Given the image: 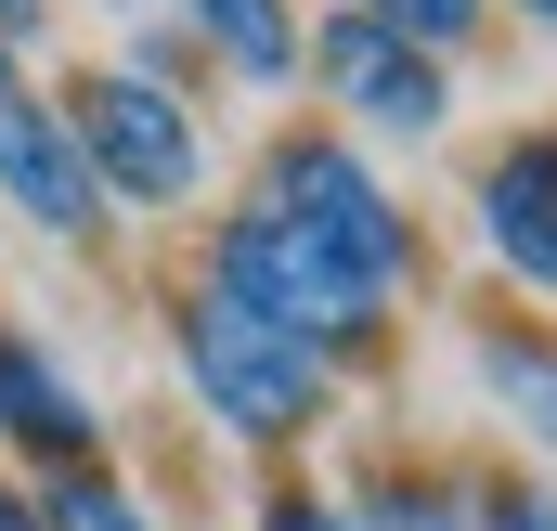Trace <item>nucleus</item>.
I'll list each match as a JSON object with an SVG mask.
<instances>
[{
  "label": "nucleus",
  "instance_id": "8",
  "mask_svg": "<svg viewBox=\"0 0 557 531\" xmlns=\"http://www.w3.org/2000/svg\"><path fill=\"white\" fill-rule=\"evenodd\" d=\"M0 454H26L39 480L52 467H104V402L78 390L26 324H0Z\"/></svg>",
  "mask_w": 557,
  "mask_h": 531
},
{
  "label": "nucleus",
  "instance_id": "3",
  "mask_svg": "<svg viewBox=\"0 0 557 531\" xmlns=\"http://www.w3.org/2000/svg\"><path fill=\"white\" fill-rule=\"evenodd\" d=\"M247 208L285 221L298 247H324L337 272H363L376 298L416 311V285H428V221L389 195V169H376L350 131H273V143H260V169H247Z\"/></svg>",
  "mask_w": 557,
  "mask_h": 531
},
{
  "label": "nucleus",
  "instance_id": "4",
  "mask_svg": "<svg viewBox=\"0 0 557 531\" xmlns=\"http://www.w3.org/2000/svg\"><path fill=\"white\" fill-rule=\"evenodd\" d=\"M52 118H65L91 195H104L117 221H195V208H208V118H195L182 91H156L131 65H65V78H52Z\"/></svg>",
  "mask_w": 557,
  "mask_h": 531
},
{
  "label": "nucleus",
  "instance_id": "17",
  "mask_svg": "<svg viewBox=\"0 0 557 531\" xmlns=\"http://www.w3.org/2000/svg\"><path fill=\"white\" fill-rule=\"evenodd\" d=\"M0 531H52V519H39V493H26V480H0Z\"/></svg>",
  "mask_w": 557,
  "mask_h": 531
},
{
  "label": "nucleus",
  "instance_id": "1",
  "mask_svg": "<svg viewBox=\"0 0 557 531\" xmlns=\"http://www.w3.org/2000/svg\"><path fill=\"white\" fill-rule=\"evenodd\" d=\"M195 272H208L247 324H273L285 350H311L324 376H363V363H389V337H403V298H376L363 272H337L324 247H298V234L260 221L247 195H234V208H208Z\"/></svg>",
  "mask_w": 557,
  "mask_h": 531
},
{
  "label": "nucleus",
  "instance_id": "5",
  "mask_svg": "<svg viewBox=\"0 0 557 531\" xmlns=\"http://www.w3.org/2000/svg\"><path fill=\"white\" fill-rule=\"evenodd\" d=\"M298 78L337 104L350 143H441V131H454V65L416 52V39H389V26H363V13H337V0L311 13Z\"/></svg>",
  "mask_w": 557,
  "mask_h": 531
},
{
  "label": "nucleus",
  "instance_id": "7",
  "mask_svg": "<svg viewBox=\"0 0 557 531\" xmlns=\"http://www.w3.org/2000/svg\"><path fill=\"white\" fill-rule=\"evenodd\" d=\"M0 208L26 221V234H52V247H104V195H91V169H78V143L52 118V91H0Z\"/></svg>",
  "mask_w": 557,
  "mask_h": 531
},
{
  "label": "nucleus",
  "instance_id": "16",
  "mask_svg": "<svg viewBox=\"0 0 557 531\" xmlns=\"http://www.w3.org/2000/svg\"><path fill=\"white\" fill-rule=\"evenodd\" d=\"M39 26H52V0H0V52H39Z\"/></svg>",
  "mask_w": 557,
  "mask_h": 531
},
{
  "label": "nucleus",
  "instance_id": "2",
  "mask_svg": "<svg viewBox=\"0 0 557 531\" xmlns=\"http://www.w3.org/2000/svg\"><path fill=\"white\" fill-rule=\"evenodd\" d=\"M169 363H182V390H195V415H208L221 441H247V454H273V467L337 428V376H324L311 350H285L273 324H247L208 272L169 285Z\"/></svg>",
  "mask_w": 557,
  "mask_h": 531
},
{
  "label": "nucleus",
  "instance_id": "9",
  "mask_svg": "<svg viewBox=\"0 0 557 531\" xmlns=\"http://www.w3.org/2000/svg\"><path fill=\"white\" fill-rule=\"evenodd\" d=\"M467 376H480V402L506 415V441L557 467V324L545 311H506V298L467 311Z\"/></svg>",
  "mask_w": 557,
  "mask_h": 531
},
{
  "label": "nucleus",
  "instance_id": "10",
  "mask_svg": "<svg viewBox=\"0 0 557 531\" xmlns=\"http://www.w3.org/2000/svg\"><path fill=\"white\" fill-rule=\"evenodd\" d=\"M169 26L195 39L208 78H234V91H298V39H311L298 0H169Z\"/></svg>",
  "mask_w": 557,
  "mask_h": 531
},
{
  "label": "nucleus",
  "instance_id": "6",
  "mask_svg": "<svg viewBox=\"0 0 557 531\" xmlns=\"http://www.w3.org/2000/svg\"><path fill=\"white\" fill-rule=\"evenodd\" d=\"M467 234H480L493 285L557 298V118L545 131H506L480 169H467Z\"/></svg>",
  "mask_w": 557,
  "mask_h": 531
},
{
  "label": "nucleus",
  "instance_id": "20",
  "mask_svg": "<svg viewBox=\"0 0 557 531\" xmlns=\"http://www.w3.org/2000/svg\"><path fill=\"white\" fill-rule=\"evenodd\" d=\"M117 13H143V0H117Z\"/></svg>",
  "mask_w": 557,
  "mask_h": 531
},
{
  "label": "nucleus",
  "instance_id": "13",
  "mask_svg": "<svg viewBox=\"0 0 557 531\" xmlns=\"http://www.w3.org/2000/svg\"><path fill=\"white\" fill-rule=\"evenodd\" d=\"M337 13H363V26H389V39H416L441 65H467L480 39H493V0H337Z\"/></svg>",
  "mask_w": 557,
  "mask_h": 531
},
{
  "label": "nucleus",
  "instance_id": "12",
  "mask_svg": "<svg viewBox=\"0 0 557 531\" xmlns=\"http://www.w3.org/2000/svg\"><path fill=\"white\" fill-rule=\"evenodd\" d=\"M26 493H39L52 531H169L131 480H117V454H104V467H52V480H26Z\"/></svg>",
  "mask_w": 557,
  "mask_h": 531
},
{
  "label": "nucleus",
  "instance_id": "15",
  "mask_svg": "<svg viewBox=\"0 0 557 531\" xmlns=\"http://www.w3.org/2000/svg\"><path fill=\"white\" fill-rule=\"evenodd\" d=\"M247 531H350V519H337V493H324V480L273 467V480H260V506H247Z\"/></svg>",
  "mask_w": 557,
  "mask_h": 531
},
{
  "label": "nucleus",
  "instance_id": "14",
  "mask_svg": "<svg viewBox=\"0 0 557 531\" xmlns=\"http://www.w3.org/2000/svg\"><path fill=\"white\" fill-rule=\"evenodd\" d=\"M467 531H557L545 467H467Z\"/></svg>",
  "mask_w": 557,
  "mask_h": 531
},
{
  "label": "nucleus",
  "instance_id": "11",
  "mask_svg": "<svg viewBox=\"0 0 557 531\" xmlns=\"http://www.w3.org/2000/svg\"><path fill=\"white\" fill-rule=\"evenodd\" d=\"M337 519L350 531H467V467H441V454H363L337 480Z\"/></svg>",
  "mask_w": 557,
  "mask_h": 531
},
{
  "label": "nucleus",
  "instance_id": "18",
  "mask_svg": "<svg viewBox=\"0 0 557 531\" xmlns=\"http://www.w3.org/2000/svg\"><path fill=\"white\" fill-rule=\"evenodd\" d=\"M493 13H519L532 39H557V0H493Z\"/></svg>",
  "mask_w": 557,
  "mask_h": 531
},
{
  "label": "nucleus",
  "instance_id": "19",
  "mask_svg": "<svg viewBox=\"0 0 557 531\" xmlns=\"http://www.w3.org/2000/svg\"><path fill=\"white\" fill-rule=\"evenodd\" d=\"M0 91H26V52H0Z\"/></svg>",
  "mask_w": 557,
  "mask_h": 531
}]
</instances>
